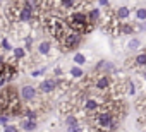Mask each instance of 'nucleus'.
Segmentation results:
<instances>
[{"label":"nucleus","mask_w":146,"mask_h":132,"mask_svg":"<svg viewBox=\"0 0 146 132\" xmlns=\"http://www.w3.org/2000/svg\"><path fill=\"white\" fill-rule=\"evenodd\" d=\"M67 26L70 31H74L78 34H84V33H90L93 29V22L90 21V17L84 14V12H74L70 14L67 19H65Z\"/></svg>","instance_id":"1"},{"label":"nucleus","mask_w":146,"mask_h":132,"mask_svg":"<svg viewBox=\"0 0 146 132\" xmlns=\"http://www.w3.org/2000/svg\"><path fill=\"white\" fill-rule=\"evenodd\" d=\"M46 29H48V33L60 43L65 36H67V33H69V26H67V22L62 19V17H58V16H50L48 19H46Z\"/></svg>","instance_id":"2"},{"label":"nucleus","mask_w":146,"mask_h":132,"mask_svg":"<svg viewBox=\"0 0 146 132\" xmlns=\"http://www.w3.org/2000/svg\"><path fill=\"white\" fill-rule=\"evenodd\" d=\"M95 125L100 129V130H115L117 129V118H115V113L110 112V110H103V112H98L95 117Z\"/></svg>","instance_id":"3"},{"label":"nucleus","mask_w":146,"mask_h":132,"mask_svg":"<svg viewBox=\"0 0 146 132\" xmlns=\"http://www.w3.org/2000/svg\"><path fill=\"white\" fill-rule=\"evenodd\" d=\"M79 43H81V34H78V33H74V31H69L67 36H65L58 45L62 46L64 51H69V50H74Z\"/></svg>","instance_id":"4"},{"label":"nucleus","mask_w":146,"mask_h":132,"mask_svg":"<svg viewBox=\"0 0 146 132\" xmlns=\"http://www.w3.org/2000/svg\"><path fill=\"white\" fill-rule=\"evenodd\" d=\"M19 96H21L23 101H28V103L29 101H35L38 98V89L33 88V86H23L21 91H19Z\"/></svg>","instance_id":"5"},{"label":"nucleus","mask_w":146,"mask_h":132,"mask_svg":"<svg viewBox=\"0 0 146 132\" xmlns=\"http://www.w3.org/2000/svg\"><path fill=\"white\" fill-rule=\"evenodd\" d=\"M55 86H57V81H53V79H45V81L38 86V89H40L41 93H52V91L55 89Z\"/></svg>","instance_id":"6"},{"label":"nucleus","mask_w":146,"mask_h":132,"mask_svg":"<svg viewBox=\"0 0 146 132\" xmlns=\"http://www.w3.org/2000/svg\"><path fill=\"white\" fill-rule=\"evenodd\" d=\"M108 88H110V79H108L107 74H102V76L98 77V81H96V89L105 91V89H108Z\"/></svg>","instance_id":"7"},{"label":"nucleus","mask_w":146,"mask_h":132,"mask_svg":"<svg viewBox=\"0 0 146 132\" xmlns=\"http://www.w3.org/2000/svg\"><path fill=\"white\" fill-rule=\"evenodd\" d=\"M21 129L26 130V132H33V130H36V122H35V120H28V118H24V120L21 122Z\"/></svg>","instance_id":"8"},{"label":"nucleus","mask_w":146,"mask_h":132,"mask_svg":"<svg viewBox=\"0 0 146 132\" xmlns=\"http://www.w3.org/2000/svg\"><path fill=\"white\" fill-rule=\"evenodd\" d=\"M84 106H86V110L88 112H96V110H100V103L96 101V100H93V98H88L86 100V103H84Z\"/></svg>","instance_id":"9"},{"label":"nucleus","mask_w":146,"mask_h":132,"mask_svg":"<svg viewBox=\"0 0 146 132\" xmlns=\"http://www.w3.org/2000/svg\"><path fill=\"white\" fill-rule=\"evenodd\" d=\"M129 14H131V12H129V9H127V7H119V11L115 12V17H117L119 21H124V19H127V17H129Z\"/></svg>","instance_id":"10"},{"label":"nucleus","mask_w":146,"mask_h":132,"mask_svg":"<svg viewBox=\"0 0 146 132\" xmlns=\"http://www.w3.org/2000/svg\"><path fill=\"white\" fill-rule=\"evenodd\" d=\"M78 4V0H60V5L64 11H69V9H74Z\"/></svg>","instance_id":"11"},{"label":"nucleus","mask_w":146,"mask_h":132,"mask_svg":"<svg viewBox=\"0 0 146 132\" xmlns=\"http://www.w3.org/2000/svg\"><path fill=\"white\" fill-rule=\"evenodd\" d=\"M50 41H43V43H40L38 45V51L41 53V55H48L50 53Z\"/></svg>","instance_id":"12"},{"label":"nucleus","mask_w":146,"mask_h":132,"mask_svg":"<svg viewBox=\"0 0 146 132\" xmlns=\"http://www.w3.org/2000/svg\"><path fill=\"white\" fill-rule=\"evenodd\" d=\"M134 63L137 65V67H144V65H146V53H139L134 58Z\"/></svg>","instance_id":"13"},{"label":"nucleus","mask_w":146,"mask_h":132,"mask_svg":"<svg viewBox=\"0 0 146 132\" xmlns=\"http://www.w3.org/2000/svg\"><path fill=\"white\" fill-rule=\"evenodd\" d=\"M136 19L137 21H146V7H139L137 11H136Z\"/></svg>","instance_id":"14"},{"label":"nucleus","mask_w":146,"mask_h":132,"mask_svg":"<svg viewBox=\"0 0 146 132\" xmlns=\"http://www.w3.org/2000/svg\"><path fill=\"white\" fill-rule=\"evenodd\" d=\"M70 76H72V77H76V79H79V77L84 76V72H83L81 67H72V69H70Z\"/></svg>","instance_id":"15"},{"label":"nucleus","mask_w":146,"mask_h":132,"mask_svg":"<svg viewBox=\"0 0 146 132\" xmlns=\"http://www.w3.org/2000/svg\"><path fill=\"white\" fill-rule=\"evenodd\" d=\"M74 62H76L78 65H83V63H86V57H84L83 53H76V55H74Z\"/></svg>","instance_id":"16"},{"label":"nucleus","mask_w":146,"mask_h":132,"mask_svg":"<svg viewBox=\"0 0 146 132\" xmlns=\"http://www.w3.org/2000/svg\"><path fill=\"white\" fill-rule=\"evenodd\" d=\"M139 46H141V41H139L137 38H134V40L129 41V48H131V50H137Z\"/></svg>","instance_id":"17"},{"label":"nucleus","mask_w":146,"mask_h":132,"mask_svg":"<svg viewBox=\"0 0 146 132\" xmlns=\"http://www.w3.org/2000/svg\"><path fill=\"white\" fill-rule=\"evenodd\" d=\"M78 123H79V122H78V118H76V117H72V115H70V117H67V120H65V125H67V127L78 125Z\"/></svg>","instance_id":"18"},{"label":"nucleus","mask_w":146,"mask_h":132,"mask_svg":"<svg viewBox=\"0 0 146 132\" xmlns=\"http://www.w3.org/2000/svg\"><path fill=\"white\" fill-rule=\"evenodd\" d=\"M14 55H16V58H23L26 55V51H24V48H14Z\"/></svg>","instance_id":"19"},{"label":"nucleus","mask_w":146,"mask_h":132,"mask_svg":"<svg viewBox=\"0 0 146 132\" xmlns=\"http://www.w3.org/2000/svg\"><path fill=\"white\" fill-rule=\"evenodd\" d=\"M2 50H5V51L12 50V46H11V43H9V40H7V38H4V40H2Z\"/></svg>","instance_id":"20"},{"label":"nucleus","mask_w":146,"mask_h":132,"mask_svg":"<svg viewBox=\"0 0 146 132\" xmlns=\"http://www.w3.org/2000/svg\"><path fill=\"white\" fill-rule=\"evenodd\" d=\"M67 132H83V129H81V125L78 123V125H72V127H67Z\"/></svg>","instance_id":"21"},{"label":"nucleus","mask_w":146,"mask_h":132,"mask_svg":"<svg viewBox=\"0 0 146 132\" xmlns=\"http://www.w3.org/2000/svg\"><path fill=\"white\" fill-rule=\"evenodd\" d=\"M4 132H19V129L16 125H5L4 127Z\"/></svg>","instance_id":"22"},{"label":"nucleus","mask_w":146,"mask_h":132,"mask_svg":"<svg viewBox=\"0 0 146 132\" xmlns=\"http://www.w3.org/2000/svg\"><path fill=\"white\" fill-rule=\"evenodd\" d=\"M9 118H11L9 115H0V123H2L4 127H5V125H9Z\"/></svg>","instance_id":"23"},{"label":"nucleus","mask_w":146,"mask_h":132,"mask_svg":"<svg viewBox=\"0 0 146 132\" xmlns=\"http://www.w3.org/2000/svg\"><path fill=\"white\" fill-rule=\"evenodd\" d=\"M43 72H45V69H38V71H33V74H31V76H33V77H38V76H40V74H43Z\"/></svg>","instance_id":"24"},{"label":"nucleus","mask_w":146,"mask_h":132,"mask_svg":"<svg viewBox=\"0 0 146 132\" xmlns=\"http://www.w3.org/2000/svg\"><path fill=\"white\" fill-rule=\"evenodd\" d=\"M136 93V86L132 82H129V94H134Z\"/></svg>","instance_id":"25"},{"label":"nucleus","mask_w":146,"mask_h":132,"mask_svg":"<svg viewBox=\"0 0 146 132\" xmlns=\"http://www.w3.org/2000/svg\"><path fill=\"white\" fill-rule=\"evenodd\" d=\"M98 2H100V5H105V7L108 5V0H98Z\"/></svg>","instance_id":"26"},{"label":"nucleus","mask_w":146,"mask_h":132,"mask_svg":"<svg viewBox=\"0 0 146 132\" xmlns=\"http://www.w3.org/2000/svg\"><path fill=\"white\" fill-rule=\"evenodd\" d=\"M141 28H143V29H146V22H143V26H141Z\"/></svg>","instance_id":"27"},{"label":"nucleus","mask_w":146,"mask_h":132,"mask_svg":"<svg viewBox=\"0 0 146 132\" xmlns=\"http://www.w3.org/2000/svg\"><path fill=\"white\" fill-rule=\"evenodd\" d=\"M144 77H146V76H144Z\"/></svg>","instance_id":"28"}]
</instances>
